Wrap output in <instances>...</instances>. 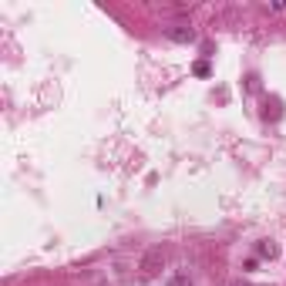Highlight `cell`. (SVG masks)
I'll list each match as a JSON object with an SVG mask.
<instances>
[{"instance_id": "cell-1", "label": "cell", "mask_w": 286, "mask_h": 286, "mask_svg": "<svg viewBox=\"0 0 286 286\" xmlns=\"http://www.w3.org/2000/svg\"><path fill=\"white\" fill-rule=\"evenodd\" d=\"M162 263H165V253H162V249H152V253L141 259V276H155Z\"/></svg>"}, {"instance_id": "cell-5", "label": "cell", "mask_w": 286, "mask_h": 286, "mask_svg": "<svg viewBox=\"0 0 286 286\" xmlns=\"http://www.w3.org/2000/svg\"><path fill=\"white\" fill-rule=\"evenodd\" d=\"M169 286H192V283H188V279H182V276H179V279H172Z\"/></svg>"}, {"instance_id": "cell-3", "label": "cell", "mask_w": 286, "mask_h": 286, "mask_svg": "<svg viewBox=\"0 0 286 286\" xmlns=\"http://www.w3.org/2000/svg\"><path fill=\"white\" fill-rule=\"evenodd\" d=\"M256 253H259L263 259H273V256H276L279 249H276V243H273V239H259V246H256Z\"/></svg>"}, {"instance_id": "cell-6", "label": "cell", "mask_w": 286, "mask_h": 286, "mask_svg": "<svg viewBox=\"0 0 286 286\" xmlns=\"http://www.w3.org/2000/svg\"><path fill=\"white\" fill-rule=\"evenodd\" d=\"M232 286H239V283H232Z\"/></svg>"}, {"instance_id": "cell-4", "label": "cell", "mask_w": 286, "mask_h": 286, "mask_svg": "<svg viewBox=\"0 0 286 286\" xmlns=\"http://www.w3.org/2000/svg\"><path fill=\"white\" fill-rule=\"evenodd\" d=\"M192 71H196L199 78H209V74H212V67H209V61H196V67H192Z\"/></svg>"}, {"instance_id": "cell-2", "label": "cell", "mask_w": 286, "mask_h": 286, "mask_svg": "<svg viewBox=\"0 0 286 286\" xmlns=\"http://www.w3.org/2000/svg\"><path fill=\"white\" fill-rule=\"evenodd\" d=\"M169 41H175V44H192L196 41V31L192 27H185V24H179V27H169Z\"/></svg>"}]
</instances>
